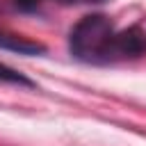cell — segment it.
<instances>
[{"label":"cell","mask_w":146,"mask_h":146,"mask_svg":"<svg viewBox=\"0 0 146 146\" xmlns=\"http://www.w3.org/2000/svg\"><path fill=\"white\" fill-rule=\"evenodd\" d=\"M68 50L84 64H116L146 55V27H116L105 14L82 16L68 32Z\"/></svg>","instance_id":"obj_1"},{"label":"cell","mask_w":146,"mask_h":146,"mask_svg":"<svg viewBox=\"0 0 146 146\" xmlns=\"http://www.w3.org/2000/svg\"><path fill=\"white\" fill-rule=\"evenodd\" d=\"M0 48L5 50H11V52H18V55H41L46 48L36 41H27L23 36H16V34H9V32H2L0 30Z\"/></svg>","instance_id":"obj_2"},{"label":"cell","mask_w":146,"mask_h":146,"mask_svg":"<svg viewBox=\"0 0 146 146\" xmlns=\"http://www.w3.org/2000/svg\"><path fill=\"white\" fill-rule=\"evenodd\" d=\"M98 5L105 0H14L16 9L21 11H39L43 9V5Z\"/></svg>","instance_id":"obj_3"},{"label":"cell","mask_w":146,"mask_h":146,"mask_svg":"<svg viewBox=\"0 0 146 146\" xmlns=\"http://www.w3.org/2000/svg\"><path fill=\"white\" fill-rule=\"evenodd\" d=\"M0 82L18 84V87H34V82H32L27 75H23L21 71H16V68H11V66H7V64H2V62H0Z\"/></svg>","instance_id":"obj_4"}]
</instances>
